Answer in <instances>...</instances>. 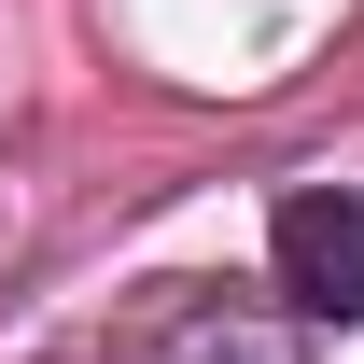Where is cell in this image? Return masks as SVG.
<instances>
[{"instance_id":"6da1fadb","label":"cell","mask_w":364,"mask_h":364,"mask_svg":"<svg viewBox=\"0 0 364 364\" xmlns=\"http://www.w3.org/2000/svg\"><path fill=\"white\" fill-rule=\"evenodd\" d=\"M280 294L309 322H364V196H294L280 210Z\"/></svg>"}]
</instances>
